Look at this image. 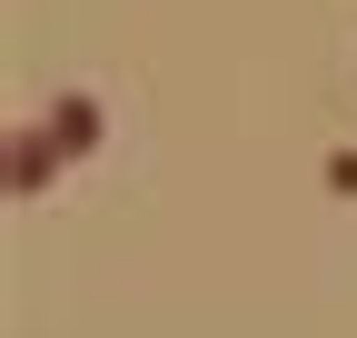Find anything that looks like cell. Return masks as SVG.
<instances>
[{
    "label": "cell",
    "mask_w": 357,
    "mask_h": 338,
    "mask_svg": "<svg viewBox=\"0 0 357 338\" xmlns=\"http://www.w3.org/2000/svg\"><path fill=\"white\" fill-rule=\"evenodd\" d=\"M70 169V149L50 140V119H30V130H10V199H40Z\"/></svg>",
    "instance_id": "1"
},
{
    "label": "cell",
    "mask_w": 357,
    "mask_h": 338,
    "mask_svg": "<svg viewBox=\"0 0 357 338\" xmlns=\"http://www.w3.org/2000/svg\"><path fill=\"white\" fill-rule=\"evenodd\" d=\"M100 130H109V119H100V100H89V90H60V100H50V140H60L70 159L100 149Z\"/></svg>",
    "instance_id": "2"
},
{
    "label": "cell",
    "mask_w": 357,
    "mask_h": 338,
    "mask_svg": "<svg viewBox=\"0 0 357 338\" xmlns=\"http://www.w3.org/2000/svg\"><path fill=\"white\" fill-rule=\"evenodd\" d=\"M328 189H337V199H357V149H328Z\"/></svg>",
    "instance_id": "3"
}]
</instances>
